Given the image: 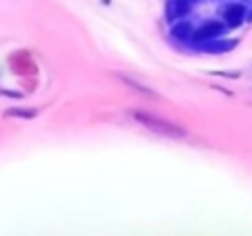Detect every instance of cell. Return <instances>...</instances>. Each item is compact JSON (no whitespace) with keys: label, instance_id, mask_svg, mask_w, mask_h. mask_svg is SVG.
<instances>
[{"label":"cell","instance_id":"6","mask_svg":"<svg viewBox=\"0 0 252 236\" xmlns=\"http://www.w3.org/2000/svg\"><path fill=\"white\" fill-rule=\"evenodd\" d=\"M194 29L196 27L190 23V20L181 18V20H176V23H172L170 36H172V40H179V43H183V45H190L192 36H194Z\"/></svg>","mask_w":252,"mask_h":236},{"label":"cell","instance_id":"8","mask_svg":"<svg viewBox=\"0 0 252 236\" xmlns=\"http://www.w3.org/2000/svg\"><path fill=\"white\" fill-rule=\"evenodd\" d=\"M36 109H29V107H9L5 109V118H23V120H32L36 118Z\"/></svg>","mask_w":252,"mask_h":236},{"label":"cell","instance_id":"10","mask_svg":"<svg viewBox=\"0 0 252 236\" xmlns=\"http://www.w3.org/2000/svg\"><path fill=\"white\" fill-rule=\"evenodd\" d=\"M241 2H246V0H241Z\"/></svg>","mask_w":252,"mask_h":236},{"label":"cell","instance_id":"4","mask_svg":"<svg viewBox=\"0 0 252 236\" xmlns=\"http://www.w3.org/2000/svg\"><path fill=\"white\" fill-rule=\"evenodd\" d=\"M196 0H167L165 2V20L167 23H176V20L181 18H188L194 7Z\"/></svg>","mask_w":252,"mask_h":236},{"label":"cell","instance_id":"3","mask_svg":"<svg viewBox=\"0 0 252 236\" xmlns=\"http://www.w3.org/2000/svg\"><path fill=\"white\" fill-rule=\"evenodd\" d=\"M219 18L228 29H239L243 23H248V7L241 0H228L225 5L219 7Z\"/></svg>","mask_w":252,"mask_h":236},{"label":"cell","instance_id":"2","mask_svg":"<svg viewBox=\"0 0 252 236\" xmlns=\"http://www.w3.org/2000/svg\"><path fill=\"white\" fill-rule=\"evenodd\" d=\"M228 33V27L221 18H210V20H203L199 27L194 29V36H192V43L190 45H203V43H210L214 38H223Z\"/></svg>","mask_w":252,"mask_h":236},{"label":"cell","instance_id":"5","mask_svg":"<svg viewBox=\"0 0 252 236\" xmlns=\"http://www.w3.org/2000/svg\"><path fill=\"white\" fill-rule=\"evenodd\" d=\"M239 45L237 38H214V40H210V43H203V45H196V49L203 54H214V56H221V54H228L232 52L234 47Z\"/></svg>","mask_w":252,"mask_h":236},{"label":"cell","instance_id":"7","mask_svg":"<svg viewBox=\"0 0 252 236\" xmlns=\"http://www.w3.org/2000/svg\"><path fill=\"white\" fill-rule=\"evenodd\" d=\"M116 78H119L123 85H127V87H132L134 91H138V94H143V96H150V98H157V91L154 89H150L148 85H143V83H138V81H134L132 76H125V74H116Z\"/></svg>","mask_w":252,"mask_h":236},{"label":"cell","instance_id":"9","mask_svg":"<svg viewBox=\"0 0 252 236\" xmlns=\"http://www.w3.org/2000/svg\"><path fill=\"white\" fill-rule=\"evenodd\" d=\"M248 23H252V0H250V5H248Z\"/></svg>","mask_w":252,"mask_h":236},{"label":"cell","instance_id":"1","mask_svg":"<svg viewBox=\"0 0 252 236\" xmlns=\"http://www.w3.org/2000/svg\"><path fill=\"white\" fill-rule=\"evenodd\" d=\"M129 116H132L138 125L148 127L150 132L158 134V136H165V138H186L188 136V132L181 127V125L172 123L167 118L157 116V114H152V112H145V109H132Z\"/></svg>","mask_w":252,"mask_h":236}]
</instances>
